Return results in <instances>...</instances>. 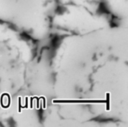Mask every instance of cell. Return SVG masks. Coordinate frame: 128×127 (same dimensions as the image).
Masks as SVG:
<instances>
[{
  "label": "cell",
  "mask_w": 128,
  "mask_h": 127,
  "mask_svg": "<svg viewBox=\"0 0 128 127\" xmlns=\"http://www.w3.org/2000/svg\"><path fill=\"white\" fill-rule=\"evenodd\" d=\"M58 0H0V14L41 13L52 10Z\"/></svg>",
  "instance_id": "obj_1"
}]
</instances>
